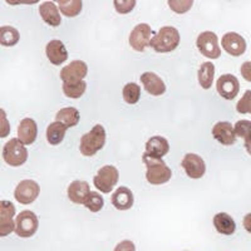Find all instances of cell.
Wrapping results in <instances>:
<instances>
[{"mask_svg":"<svg viewBox=\"0 0 251 251\" xmlns=\"http://www.w3.org/2000/svg\"><path fill=\"white\" fill-rule=\"evenodd\" d=\"M15 206L10 201H0V236L4 237L15 231Z\"/></svg>","mask_w":251,"mask_h":251,"instance_id":"8fae6325","label":"cell"},{"mask_svg":"<svg viewBox=\"0 0 251 251\" xmlns=\"http://www.w3.org/2000/svg\"><path fill=\"white\" fill-rule=\"evenodd\" d=\"M113 4L117 13H120V14H128L129 12L133 10L136 1L134 0H116Z\"/></svg>","mask_w":251,"mask_h":251,"instance_id":"e575fe53","label":"cell"},{"mask_svg":"<svg viewBox=\"0 0 251 251\" xmlns=\"http://www.w3.org/2000/svg\"><path fill=\"white\" fill-rule=\"evenodd\" d=\"M170 143L162 136H153L146 142V153L154 158H162L169 153Z\"/></svg>","mask_w":251,"mask_h":251,"instance_id":"44dd1931","label":"cell"},{"mask_svg":"<svg viewBox=\"0 0 251 251\" xmlns=\"http://www.w3.org/2000/svg\"><path fill=\"white\" fill-rule=\"evenodd\" d=\"M20 35L18 29L13 26L3 25L0 28V43L4 47H13L19 42Z\"/></svg>","mask_w":251,"mask_h":251,"instance_id":"83f0119b","label":"cell"},{"mask_svg":"<svg viewBox=\"0 0 251 251\" xmlns=\"http://www.w3.org/2000/svg\"><path fill=\"white\" fill-rule=\"evenodd\" d=\"M46 54L49 62L54 66H60L68 59V51L66 46L58 39L50 40L46 47Z\"/></svg>","mask_w":251,"mask_h":251,"instance_id":"e0dca14e","label":"cell"},{"mask_svg":"<svg viewBox=\"0 0 251 251\" xmlns=\"http://www.w3.org/2000/svg\"><path fill=\"white\" fill-rule=\"evenodd\" d=\"M236 137H241L245 142H251V121H237L234 126Z\"/></svg>","mask_w":251,"mask_h":251,"instance_id":"4dcf8cb0","label":"cell"},{"mask_svg":"<svg viewBox=\"0 0 251 251\" xmlns=\"http://www.w3.org/2000/svg\"><path fill=\"white\" fill-rule=\"evenodd\" d=\"M245 149L248 151V153L251 156V142H245Z\"/></svg>","mask_w":251,"mask_h":251,"instance_id":"ab89813d","label":"cell"},{"mask_svg":"<svg viewBox=\"0 0 251 251\" xmlns=\"http://www.w3.org/2000/svg\"><path fill=\"white\" fill-rule=\"evenodd\" d=\"M68 129L66 125H63L60 122H53L48 126L47 128V141L50 143L51 146H57L64 140L66 132Z\"/></svg>","mask_w":251,"mask_h":251,"instance_id":"484cf974","label":"cell"},{"mask_svg":"<svg viewBox=\"0 0 251 251\" xmlns=\"http://www.w3.org/2000/svg\"><path fill=\"white\" fill-rule=\"evenodd\" d=\"M68 199L73 203L77 205H84L86 200L91 194V187L86 181L75 180L68 186Z\"/></svg>","mask_w":251,"mask_h":251,"instance_id":"ac0fdd59","label":"cell"},{"mask_svg":"<svg viewBox=\"0 0 251 251\" xmlns=\"http://www.w3.org/2000/svg\"><path fill=\"white\" fill-rule=\"evenodd\" d=\"M212 136L217 142L224 146H231L236 142V133L234 126L230 122H217L212 128Z\"/></svg>","mask_w":251,"mask_h":251,"instance_id":"9a60e30c","label":"cell"},{"mask_svg":"<svg viewBox=\"0 0 251 251\" xmlns=\"http://www.w3.org/2000/svg\"><path fill=\"white\" fill-rule=\"evenodd\" d=\"M106 143V129L102 125H96L93 128L80 138L79 151L83 156L92 157L103 149Z\"/></svg>","mask_w":251,"mask_h":251,"instance_id":"7a4b0ae2","label":"cell"},{"mask_svg":"<svg viewBox=\"0 0 251 251\" xmlns=\"http://www.w3.org/2000/svg\"><path fill=\"white\" fill-rule=\"evenodd\" d=\"M79 111H78L77 108H73V107L62 108L60 111L57 112V114H55V121L63 123V125H66L68 128L75 127V126L78 125V122H79Z\"/></svg>","mask_w":251,"mask_h":251,"instance_id":"cb8c5ba5","label":"cell"},{"mask_svg":"<svg viewBox=\"0 0 251 251\" xmlns=\"http://www.w3.org/2000/svg\"><path fill=\"white\" fill-rule=\"evenodd\" d=\"M240 73L248 82H251V62H244L240 68Z\"/></svg>","mask_w":251,"mask_h":251,"instance_id":"8d00e7d4","label":"cell"},{"mask_svg":"<svg viewBox=\"0 0 251 251\" xmlns=\"http://www.w3.org/2000/svg\"><path fill=\"white\" fill-rule=\"evenodd\" d=\"M152 29L149 24L141 23L133 28L129 34L128 42L132 49L136 51H143L147 47H151Z\"/></svg>","mask_w":251,"mask_h":251,"instance_id":"ba28073f","label":"cell"},{"mask_svg":"<svg viewBox=\"0 0 251 251\" xmlns=\"http://www.w3.org/2000/svg\"><path fill=\"white\" fill-rule=\"evenodd\" d=\"M87 89V83L83 82L77 83V84H71V83H63V92L68 98L72 100H78L84 94Z\"/></svg>","mask_w":251,"mask_h":251,"instance_id":"f546056e","label":"cell"},{"mask_svg":"<svg viewBox=\"0 0 251 251\" xmlns=\"http://www.w3.org/2000/svg\"><path fill=\"white\" fill-rule=\"evenodd\" d=\"M1 116H3V123H4V131L1 132V137H6V134H8V132H9V127H8V121H6V118H5V112L3 111V109H1Z\"/></svg>","mask_w":251,"mask_h":251,"instance_id":"f35d334b","label":"cell"},{"mask_svg":"<svg viewBox=\"0 0 251 251\" xmlns=\"http://www.w3.org/2000/svg\"><path fill=\"white\" fill-rule=\"evenodd\" d=\"M60 12L68 18H75L82 12L83 3L80 0H59L58 1Z\"/></svg>","mask_w":251,"mask_h":251,"instance_id":"4316f807","label":"cell"},{"mask_svg":"<svg viewBox=\"0 0 251 251\" xmlns=\"http://www.w3.org/2000/svg\"><path fill=\"white\" fill-rule=\"evenodd\" d=\"M197 49L200 53L210 59H217L221 55V49L219 47V38L214 31H202L196 39Z\"/></svg>","mask_w":251,"mask_h":251,"instance_id":"52a82bcc","label":"cell"},{"mask_svg":"<svg viewBox=\"0 0 251 251\" xmlns=\"http://www.w3.org/2000/svg\"><path fill=\"white\" fill-rule=\"evenodd\" d=\"M88 73V66L83 60H73L60 71V79L63 83H71L77 84L83 82L84 77Z\"/></svg>","mask_w":251,"mask_h":251,"instance_id":"9c48e42d","label":"cell"},{"mask_svg":"<svg viewBox=\"0 0 251 251\" xmlns=\"http://www.w3.org/2000/svg\"><path fill=\"white\" fill-rule=\"evenodd\" d=\"M118 178H120V172L114 166L107 165L103 166L102 169L94 176L93 183L103 194H109L113 190V187L117 185Z\"/></svg>","mask_w":251,"mask_h":251,"instance_id":"5b68a950","label":"cell"},{"mask_svg":"<svg viewBox=\"0 0 251 251\" xmlns=\"http://www.w3.org/2000/svg\"><path fill=\"white\" fill-rule=\"evenodd\" d=\"M250 108H251V91L249 89V91H246L245 93H244L243 98L237 102L236 111L241 114H245L250 112Z\"/></svg>","mask_w":251,"mask_h":251,"instance_id":"836d02e7","label":"cell"},{"mask_svg":"<svg viewBox=\"0 0 251 251\" xmlns=\"http://www.w3.org/2000/svg\"><path fill=\"white\" fill-rule=\"evenodd\" d=\"M221 46L224 50L232 57H240L246 50V42L239 33L228 31L221 39Z\"/></svg>","mask_w":251,"mask_h":251,"instance_id":"5bb4252c","label":"cell"},{"mask_svg":"<svg viewBox=\"0 0 251 251\" xmlns=\"http://www.w3.org/2000/svg\"><path fill=\"white\" fill-rule=\"evenodd\" d=\"M40 192V186L33 180H23L18 183L15 187L14 197L15 200L23 205H29L34 202Z\"/></svg>","mask_w":251,"mask_h":251,"instance_id":"30bf717a","label":"cell"},{"mask_svg":"<svg viewBox=\"0 0 251 251\" xmlns=\"http://www.w3.org/2000/svg\"><path fill=\"white\" fill-rule=\"evenodd\" d=\"M140 79L143 87H145L146 92L151 94V96L158 97V96H162L166 92L165 82L153 72H145L140 77Z\"/></svg>","mask_w":251,"mask_h":251,"instance_id":"2e32d148","label":"cell"},{"mask_svg":"<svg viewBox=\"0 0 251 251\" xmlns=\"http://www.w3.org/2000/svg\"><path fill=\"white\" fill-rule=\"evenodd\" d=\"M123 100L128 104H136L141 98V87L137 83H127L123 87Z\"/></svg>","mask_w":251,"mask_h":251,"instance_id":"f1b7e54d","label":"cell"},{"mask_svg":"<svg viewBox=\"0 0 251 251\" xmlns=\"http://www.w3.org/2000/svg\"><path fill=\"white\" fill-rule=\"evenodd\" d=\"M214 226L219 234L232 235L236 230L235 220L226 212H219L214 216Z\"/></svg>","mask_w":251,"mask_h":251,"instance_id":"603a6c76","label":"cell"},{"mask_svg":"<svg viewBox=\"0 0 251 251\" xmlns=\"http://www.w3.org/2000/svg\"><path fill=\"white\" fill-rule=\"evenodd\" d=\"M214 75H215V66L211 62L202 63L199 68V73H197V78H199V83H200L201 88L210 89L214 83Z\"/></svg>","mask_w":251,"mask_h":251,"instance_id":"d4e9b609","label":"cell"},{"mask_svg":"<svg viewBox=\"0 0 251 251\" xmlns=\"http://www.w3.org/2000/svg\"><path fill=\"white\" fill-rule=\"evenodd\" d=\"M194 5L192 0H170L169 6L177 14H183V13L188 12Z\"/></svg>","mask_w":251,"mask_h":251,"instance_id":"d6a6232c","label":"cell"},{"mask_svg":"<svg viewBox=\"0 0 251 251\" xmlns=\"http://www.w3.org/2000/svg\"><path fill=\"white\" fill-rule=\"evenodd\" d=\"M133 192L128 187H125V186L118 187L113 192V195H112V205L117 208V210H121V211L129 210L133 206Z\"/></svg>","mask_w":251,"mask_h":251,"instance_id":"ffe728a7","label":"cell"},{"mask_svg":"<svg viewBox=\"0 0 251 251\" xmlns=\"http://www.w3.org/2000/svg\"><path fill=\"white\" fill-rule=\"evenodd\" d=\"M114 251H136V246L131 240H123L117 244V246L114 248Z\"/></svg>","mask_w":251,"mask_h":251,"instance_id":"d590c367","label":"cell"},{"mask_svg":"<svg viewBox=\"0 0 251 251\" xmlns=\"http://www.w3.org/2000/svg\"><path fill=\"white\" fill-rule=\"evenodd\" d=\"M38 136V126L34 120L31 118H24L20 121L18 126V138H19L24 145H31L34 143Z\"/></svg>","mask_w":251,"mask_h":251,"instance_id":"d6986e66","label":"cell"},{"mask_svg":"<svg viewBox=\"0 0 251 251\" xmlns=\"http://www.w3.org/2000/svg\"><path fill=\"white\" fill-rule=\"evenodd\" d=\"M180 44V33L174 26H163L152 38L151 47L157 53H169Z\"/></svg>","mask_w":251,"mask_h":251,"instance_id":"3957f363","label":"cell"},{"mask_svg":"<svg viewBox=\"0 0 251 251\" xmlns=\"http://www.w3.org/2000/svg\"><path fill=\"white\" fill-rule=\"evenodd\" d=\"M39 220L30 210L20 212L15 220V234L19 237H30L38 231Z\"/></svg>","mask_w":251,"mask_h":251,"instance_id":"8992f818","label":"cell"},{"mask_svg":"<svg viewBox=\"0 0 251 251\" xmlns=\"http://www.w3.org/2000/svg\"><path fill=\"white\" fill-rule=\"evenodd\" d=\"M243 225H244V227H245L246 231L250 232L251 234V212L250 214L245 215V217H244V221H243Z\"/></svg>","mask_w":251,"mask_h":251,"instance_id":"74e56055","label":"cell"},{"mask_svg":"<svg viewBox=\"0 0 251 251\" xmlns=\"http://www.w3.org/2000/svg\"><path fill=\"white\" fill-rule=\"evenodd\" d=\"M217 93L225 100H231L240 92V82L235 75H223L216 80Z\"/></svg>","mask_w":251,"mask_h":251,"instance_id":"4fadbf2b","label":"cell"},{"mask_svg":"<svg viewBox=\"0 0 251 251\" xmlns=\"http://www.w3.org/2000/svg\"><path fill=\"white\" fill-rule=\"evenodd\" d=\"M249 113H251V108H250V112H249Z\"/></svg>","mask_w":251,"mask_h":251,"instance_id":"60d3db41","label":"cell"},{"mask_svg":"<svg viewBox=\"0 0 251 251\" xmlns=\"http://www.w3.org/2000/svg\"><path fill=\"white\" fill-rule=\"evenodd\" d=\"M103 205H104L103 197L96 191H91L88 199H87L86 202H84V206H86L91 212L100 211V210L103 208Z\"/></svg>","mask_w":251,"mask_h":251,"instance_id":"1f68e13d","label":"cell"},{"mask_svg":"<svg viewBox=\"0 0 251 251\" xmlns=\"http://www.w3.org/2000/svg\"><path fill=\"white\" fill-rule=\"evenodd\" d=\"M39 14L42 19L50 26H59L62 18L58 6L53 1H44L39 5Z\"/></svg>","mask_w":251,"mask_h":251,"instance_id":"7402d4cb","label":"cell"},{"mask_svg":"<svg viewBox=\"0 0 251 251\" xmlns=\"http://www.w3.org/2000/svg\"><path fill=\"white\" fill-rule=\"evenodd\" d=\"M3 158L9 166L19 167L28 160V150L19 138H12L4 145Z\"/></svg>","mask_w":251,"mask_h":251,"instance_id":"277c9868","label":"cell"},{"mask_svg":"<svg viewBox=\"0 0 251 251\" xmlns=\"http://www.w3.org/2000/svg\"><path fill=\"white\" fill-rule=\"evenodd\" d=\"M142 161L147 167L146 180L149 181L151 185H162V183L169 182L171 180V169L166 165L162 158H154V157L149 156L145 152L142 156Z\"/></svg>","mask_w":251,"mask_h":251,"instance_id":"6da1fadb","label":"cell"},{"mask_svg":"<svg viewBox=\"0 0 251 251\" xmlns=\"http://www.w3.org/2000/svg\"><path fill=\"white\" fill-rule=\"evenodd\" d=\"M181 166L185 170L186 175L194 180L201 178L206 172L205 161L202 160V157L196 153L185 154L183 160L181 161Z\"/></svg>","mask_w":251,"mask_h":251,"instance_id":"7c38bea8","label":"cell"}]
</instances>
